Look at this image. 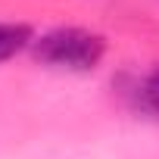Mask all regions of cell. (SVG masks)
I'll use <instances>...</instances> for the list:
<instances>
[{
    "instance_id": "1",
    "label": "cell",
    "mask_w": 159,
    "mask_h": 159,
    "mask_svg": "<svg viewBox=\"0 0 159 159\" xmlns=\"http://www.w3.org/2000/svg\"><path fill=\"white\" fill-rule=\"evenodd\" d=\"M31 53L41 66H50V69L94 72L106 56V38L91 28L59 25V28H50L41 38H34Z\"/></svg>"
},
{
    "instance_id": "2",
    "label": "cell",
    "mask_w": 159,
    "mask_h": 159,
    "mask_svg": "<svg viewBox=\"0 0 159 159\" xmlns=\"http://www.w3.org/2000/svg\"><path fill=\"white\" fill-rule=\"evenodd\" d=\"M34 44V31L25 22H0V62H7Z\"/></svg>"
},
{
    "instance_id": "3",
    "label": "cell",
    "mask_w": 159,
    "mask_h": 159,
    "mask_svg": "<svg viewBox=\"0 0 159 159\" xmlns=\"http://www.w3.org/2000/svg\"><path fill=\"white\" fill-rule=\"evenodd\" d=\"M137 103H140L150 116L159 119V66L150 69L140 81H137Z\"/></svg>"
}]
</instances>
